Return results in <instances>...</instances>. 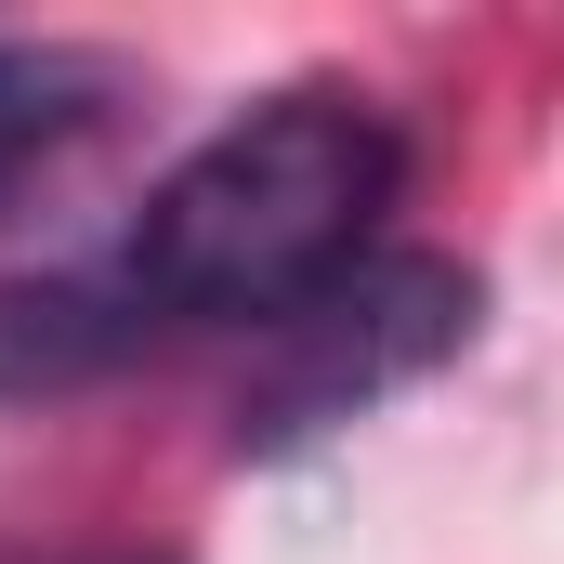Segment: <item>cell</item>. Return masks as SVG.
Masks as SVG:
<instances>
[{
    "mask_svg": "<svg viewBox=\"0 0 564 564\" xmlns=\"http://www.w3.org/2000/svg\"><path fill=\"white\" fill-rule=\"evenodd\" d=\"M394 184H408V144L355 79H289L144 184L132 237L106 250V289L144 315V341L276 328L381 250Z\"/></svg>",
    "mask_w": 564,
    "mask_h": 564,
    "instance_id": "obj_1",
    "label": "cell"
},
{
    "mask_svg": "<svg viewBox=\"0 0 564 564\" xmlns=\"http://www.w3.org/2000/svg\"><path fill=\"white\" fill-rule=\"evenodd\" d=\"M473 315H486V289L459 276V263H433V250H368L355 276H328L302 315L263 328V368H250V394H237V446H302V433L368 421L381 394L433 381V368L473 341Z\"/></svg>",
    "mask_w": 564,
    "mask_h": 564,
    "instance_id": "obj_2",
    "label": "cell"
},
{
    "mask_svg": "<svg viewBox=\"0 0 564 564\" xmlns=\"http://www.w3.org/2000/svg\"><path fill=\"white\" fill-rule=\"evenodd\" d=\"M132 119V66L93 40H0V210H26L53 171Z\"/></svg>",
    "mask_w": 564,
    "mask_h": 564,
    "instance_id": "obj_3",
    "label": "cell"
},
{
    "mask_svg": "<svg viewBox=\"0 0 564 564\" xmlns=\"http://www.w3.org/2000/svg\"><path fill=\"white\" fill-rule=\"evenodd\" d=\"M144 355V315L106 289V263H66V276H0V408H40V394H93L106 368Z\"/></svg>",
    "mask_w": 564,
    "mask_h": 564,
    "instance_id": "obj_4",
    "label": "cell"
},
{
    "mask_svg": "<svg viewBox=\"0 0 564 564\" xmlns=\"http://www.w3.org/2000/svg\"><path fill=\"white\" fill-rule=\"evenodd\" d=\"M106 564H132V552H106Z\"/></svg>",
    "mask_w": 564,
    "mask_h": 564,
    "instance_id": "obj_5",
    "label": "cell"
}]
</instances>
